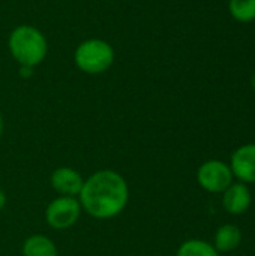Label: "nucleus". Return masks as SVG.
<instances>
[{"mask_svg": "<svg viewBox=\"0 0 255 256\" xmlns=\"http://www.w3.org/2000/svg\"><path fill=\"white\" fill-rule=\"evenodd\" d=\"M51 184L60 195L74 196L80 195L84 182L77 171L71 168H59L51 176Z\"/></svg>", "mask_w": 255, "mask_h": 256, "instance_id": "0eeeda50", "label": "nucleus"}, {"mask_svg": "<svg viewBox=\"0 0 255 256\" xmlns=\"http://www.w3.org/2000/svg\"><path fill=\"white\" fill-rule=\"evenodd\" d=\"M23 256H57V250L51 240L42 236H33L26 240Z\"/></svg>", "mask_w": 255, "mask_h": 256, "instance_id": "9d476101", "label": "nucleus"}, {"mask_svg": "<svg viewBox=\"0 0 255 256\" xmlns=\"http://www.w3.org/2000/svg\"><path fill=\"white\" fill-rule=\"evenodd\" d=\"M251 84H252V87L255 88V74H254V76H252V80H251Z\"/></svg>", "mask_w": 255, "mask_h": 256, "instance_id": "2eb2a0df", "label": "nucleus"}, {"mask_svg": "<svg viewBox=\"0 0 255 256\" xmlns=\"http://www.w3.org/2000/svg\"><path fill=\"white\" fill-rule=\"evenodd\" d=\"M128 195V186L122 176L114 171H99L83 184L80 201L90 216L110 219L123 212Z\"/></svg>", "mask_w": 255, "mask_h": 256, "instance_id": "f257e3e1", "label": "nucleus"}, {"mask_svg": "<svg viewBox=\"0 0 255 256\" xmlns=\"http://www.w3.org/2000/svg\"><path fill=\"white\" fill-rule=\"evenodd\" d=\"M230 15L243 24L255 21V0H230Z\"/></svg>", "mask_w": 255, "mask_h": 256, "instance_id": "9b49d317", "label": "nucleus"}, {"mask_svg": "<svg viewBox=\"0 0 255 256\" xmlns=\"http://www.w3.org/2000/svg\"><path fill=\"white\" fill-rule=\"evenodd\" d=\"M177 256H218V252L206 242L191 240L180 246Z\"/></svg>", "mask_w": 255, "mask_h": 256, "instance_id": "f8f14e48", "label": "nucleus"}, {"mask_svg": "<svg viewBox=\"0 0 255 256\" xmlns=\"http://www.w3.org/2000/svg\"><path fill=\"white\" fill-rule=\"evenodd\" d=\"M251 206V192L249 189L242 184H231L224 195V207L231 214H242Z\"/></svg>", "mask_w": 255, "mask_h": 256, "instance_id": "6e6552de", "label": "nucleus"}, {"mask_svg": "<svg viewBox=\"0 0 255 256\" xmlns=\"http://www.w3.org/2000/svg\"><path fill=\"white\" fill-rule=\"evenodd\" d=\"M5 201H6V196H5L3 190L0 189V210H2V208H3V206H5Z\"/></svg>", "mask_w": 255, "mask_h": 256, "instance_id": "ddd939ff", "label": "nucleus"}, {"mask_svg": "<svg viewBox=\"0 0 255 256\" xmlns=\"http://www.w3.org/2000/svg\"><path fill=\"white\" fill-rule=\"evenodd\" d=\"M198 183L203 189L219 194L225 192L233 184L231 168L219 160H209L198 170Z\"/></svg>", "mask_w": 255, "mask_h": 256, "instance_id": "20e7f679", "label": "nucleus"}, {"mask_svg": "<svg viewBox=\"0 0 255 256\" xmlns=\"http://www.w3.org/2000/svg\"><path fill=\"white\" fill-rule=\"evenodd\" d=\"M240 242H242L240 230L233 225L221 226L215 237V246L219 252H231L239 248Z\"/></svg>", "mask_w": 255, "mask_h": 256, "instance_id": "1a4fd4ad", "label": "nucleus"}, {"mask_svg": "<svg viewBox=\"0 0 255 256\" xmlns=\"http://www.w3.org/2000/svg\"><path fill=\"white\" fill-rule=\"evenodd\" d=\"M2 130H3V120H2V114H0V136H2Z\"/></svg>", "mask_w": 255, "mask_h": 256, "instance_id": "4468645a", "label": "nucleus"}, {"mask_svg": "<svg viewBox=\"0 0 255 256\" xmlns=\"http://www.w3.org/2000/svg\"><path fill=\"white\" fill-rule=\"evenodd\" d=\"M80 210H81L80 204L74 198L63 196V198L53 201L48 206V208L45 212V219L51 228L66 230L78 220Z\"/></svg>", "mask_w": 255, "mask_h": 256, "instance_id": "39448f33", "label": "nucleus"}, {"mask_svg": "<svg viewBox=\"0 0 255 256\" xmlns=\"http://www.w3.org/2000/svg\"><path fill=\"white\" fill-rule=\"evenodd\" d=\"M74 60L80 70L90 75H98L111 68L114 62V50L105 40L89 39L77 46Z\"/></svg>", "mask_w": 255, "mask_h": 256, "instance_id": "7ed1b4c3", "label": "nucleus"}, {"mask_svg": "<svg viewBox=\"0 0 255 256\" xmlns=\"http://www.w3.org/2000/svg\"><path fill=\"white\" fill-rule=\"evenodd\" d=\"M231 172L245 183H255V144L243 146L233 153Z\"/></svg>", "mask_w": 255, "mask_h": 256, "instance_id": "423d86ee", "label": "nucleus"}, {"mask_svg": "<svg viewBox=\"0 0 255 256\" xmlns=\"http://www.w3.org/2000/svg\"><path fill=\"white\" fill-rule=\"evenodd\" d=\"M11 56L21 66L33 68L44 62L48 52L45 36L32 26H18L8 39Z\"/></svg>", "mask_w": 255, "mask_h": 256, "instance_id": "f03ea898", "label": "nucleus"}]
</instances>
